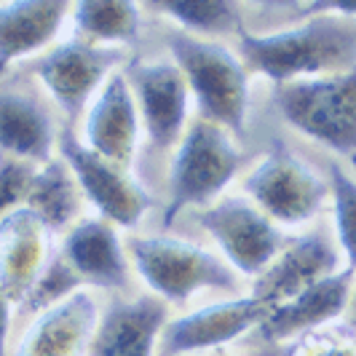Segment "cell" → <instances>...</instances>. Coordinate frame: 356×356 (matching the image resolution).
Here are the masks:
<instances>
[{
	"label": "cell",
	"mask_w": 356,
	"mask_h": 356,
	"mask_svg": "<svg viewBox=\"0 0 356 356\" xmlns=\"http://www.w3.org/2000/svg\"><path fill=\"white\" fill-rule=\"evenodd\" d=\"M51 228L30 207H19L0 220V289L22 305L51 263Z\"/></svg>",
	"instance_id": "9a60e30c"
},
{
	"label": "cell",
	"mask_w": 356,
	"mask_h": 356,
	"mask_svg": "<svg viewBox=\"0 0 356 356\" xmlns=\"http://www.w3.org/2000/svg\"><path fill=\"white\" fill-rule=\"evenodd\" d=\"M56 153L67 163L83 198L110 225L131 231L143 222L145 214L156 207V198L129 175V169L91 153L83 145V140L72 131L70 124L59 129Z\"/></svg>",
	"instance_id": "52a82bcc"
},
{
	"label": "cell",
	"mask_w": 356,
	"mask_h": 356,
	"mask_svg": "<svg viewBox=\"0 0 356 356\" xmlns=\"http://www.w3.org/2000/svg\"><path fill=\"white\" fill-rule=\"evenodd\" d=\"M282 118L356 169V70L276 86Z\"/></svg>",
	"instance_id": "277c9868"
},
{
	"label": "cell",
	"mask_w": 356,
	"mask_h": 356,
	"mask_svg": "<svg viewBox=\"0 0 356 356\" xmlns=\"http://www.w3.org/2000/svg\"><path fill=\"white\" fill-rule=\"evenodd\" d=\"M198 225L212 236L222 260L241 276L257 279L284 250L279 225L247 198H222L198 212Z\"/></svg>",
	"instance_id": "ba28073f"
},
{
	"label": "cell",
	"mask_w": 356,
	"mask_h": 356,
	"mask_svg": "<svg viewBox=\"0 0 356 356\" xmlns=\"http://www.w3.org/2000/svg\"><path fill=\"white\" fill-rule=\"evenodd\" d=\"M72 24L78 38L121 49L140 40L143 11L131 0H81L72 6Z\"/></svg>",
	"instance_id": "7402d4cb"
},
{
	"label": "cell",
	"mask_w": 356,
	"mask_h": 356,
	"mask_svg": "<svg viewBox=\"0 0 356 356\" xmlns=\"http://www.w3.org/2000/svg\"><path fill=\"white\" fill-rule=\"evenodd\" d=\"M145 8L169 17L177 24V30H185L196 38L241 30L238 11L228 0H156Z\"/></svg>",
	"instance_id": "603a6c76"
},
{
	"label": "cell",
	"mask_w": 356,
	"mask_h": 356,
	"mask_svg": "<svg viewBox=\"0 0 356 356\" xmlns=\"http://www.w3.org/2000/svg\"><path fill=\"white\" fill-rule=\"evenodd\" d=\"M143 137V118L126 72H113L94 97L83 121V145L99 159L129 169Z\"/></svg>",
	"instance_id": "4fadbf2b"
},
{
	"label": "cell",
	"mask_w": 356,
	"mask_h": 356,
	"mask_svg": "<svg viewBox=\"0 0 356 356\" xmlns=\"http://www.w3.org/2000/svg\"><path fill=\"white\" fill-rule=\"evenodd\" d=\"M59 254L81 276L83 284L118 289L129 282V252L118 236V228L102 217H81L65 233Z\"/></svg>",
	"instance_id": "ac0fdd59"
},
{
	"label": "cell",
	"mask_w": 356,
	"mask_h": 356,
	"mask_svg": "<svg viewBox=\"0 0 356 356\" xmlns=\"http://www.w3.org/2000/svg\"><path fill=\"white\" fill-rule=\"evenodd\" d=\"M81 201L83 193L67 163L62 159H54L35 169L24 207H30L56 236V233H67L81 220Z\"/></svg>",
	"instance_id": "44dd1931"
},
{
	"label": "cell",
	"mask_w": 356,
	"mask_h": 356,
	"mask_svg": "<svg viewBox=\"0 0 356 356\" xmlns=\"http://www.w3.org/2000/svg\"><path fill=\"white\" fill-rule=\"evenodd\" d=\"M214 356H233V354H225V351H214Z\"/></svg>",
	"instance_id": "f546056e"
},
{
	"label": "cell",
	"mask_w": 356,
	"mask_h": 356,
	"mask_svg": "<svg viewBox=\"0 0 356 356\" xmlns=\"http://www.w3.org/2000/svg\"><path fill=\"white\" fill-rule=\"evenodd\" d=\"M33 177H35L33 163L0 156V220L27 204Z\"/></svg>",
	"instance_id": "4316f807"
},
{
	"label": "cell",
	"mask_w": 356,
	"mask_h": 356,
	"mask_svg": "<svg viewBox=\"0 0 356 356\" xmlns=\"http://www.w3.org/2000/svg\"><path fill=\"white\" fill-rule=\"evenodd\" d=\"M166 49L196 99L201 118L244 137L252 99L244 59L217 40L196 38L177 27L166 33Z\"/></svg>",
	"instance_id": "7a4b0ae2"
},
{
	"label": "cell",
	"mask_w": 356,
	"mask_h": 356,
	"mask_svg": "<svg viewBox=\"0 0 356 356\" xmlns=\"http://www.w3.org/2000/svg\"><path fill=\"white\" fill-rule=\"evenodd\" d=\"M244 193L273 222L308 225L330 204V179L298 153L276 145L247 175Z\"/></svg>",
	"instance_id": "8992f818"
},
{
	"label": "cell",
	"mask_w": 356,
	"mask_h": 356,
	"mask_svg": "<svg viewBox=\"0 0 356 356\" xmlns=\"http://www.w3.org/2000/svg\"><path fill=\"white\" fill-rule=\"evenodd\" d=\"M78 289H86V284L67 266V260L62 254H56L51 263H49V268L43 270V276L38 279V284L33 286V292L27 295V300L22 303V308L40 314V311H46L51 305L62 303L65 298H70L72 292H78Z\"/></svg>",
	"instance_id": "d4e9b609"
},
{
	"label": "cell",
	"mask_w": 356,
	"mask_h": 356,
	"mask_svg": "<svg viewBox=\"0 0 356 356\" xmlns=\"http://www.w3.org/2000/svg\"><path fill=\"white\" fill-rule=\"evenodd\" d=\"M343 268L346 263L335 236L321 228L300 233L298 238L286 241L284 250L266 268V273L254 279L250 295L268 308H276Z\"/></svg>",
	"instance_id": "7c38bea8"
},
{
	"label": "cell",
	"mask_w": 356,
	"mask_h": 356,
	"mask_svg": "<svg viewBox=\"0 0 356 356\" xmlns=\"http://www.w3.org/2000/svg\"><path fill=\"white\" fill-rule=\"evenodd\" d=\"M56 137L59 129L35 97L0 91V156L43 166L54 161Z\"/></svg>",
	"instance_id": "ffe728a7"
},
{
	"label": "cell",
	"mask_w": 356,
	"mask_h": 356,
	"mask_svg": "<svg viewBox=\"0 0 356 356\" xmlns=\"http://www.w3.org/2000/svg\"><path fill=\"white\" fill-rule=\"evenodd\" d=\"M348 324L356 327V286H354V300H351V308H348Z\"/></svg>",
	"instance_id": "f1b7e54d"
},
{
	"label": "cell",
	"mask_w": 356,
	"mask_h": 356,
	"mask_svg": "<svg viewBox=\"0 0 356 356\" xmlns=\"http://www.w3.org/2000/svg\"><path fill=\"white\" fill-rule=\"evenodd\" d=\"M238 35L244 65L276 86L356 70V19L316 11L273 33Z\"/></svg>",
	"instance_id": "6da1fadb"
},
{
	"label": "cell",
	"mask_w": 356,
	"mask_h": 356,
	"mask_svg": "<svg viewBox=\"0 0 356 356\" xmlns=\"http://www.w3.org/2000/svg\"><path fill=\"white\" fill-rule=\"evenodd\" d=\"M169 324V305L156 295L115 300L99 314L89 356H153Z\"/></svg>",
	"instance_id": "e0dca14e"
},
{
	"label": "cell",
	"mask_w": 356,
	"mask_h": 356,
	"mask_svg": "<svg viewBox=\"0 0 356 356\" xmlns=\"http://www.w3.org/2000/svg\"><path fill=\"white\" fill-rule=\"evenodd\" d=\"M126 81L143 118V129L156 150L177 147L188 131L191 89L175 62H129Z\"/></svg>",
	"instance_id": "30bf717a"
},
{
	"label": "cell",
	"mask_w": 356,
	"mask_h": 356,
	"mask_svg": "<svg viewBox=\"0 0 356 356\" xmlns=\"http://www.w3.org/2000/svg\"><path fill=\"white\" fill-rule=\"evenodd\" d=\"M268 314L270 308L252 295L204 305L177 319H169L161 335V348L166 356L220 351L222 346L257 330Z\"/></svg>",
	"instance_id": "8fae6325"
},
{
	"label": "cell",
	"mask_w": 356,
	"mask_h": 356,
	"mask_svg": "<svg viewBox=\"0 0 356 356\" xmlns=\"http://www.w3.org/2000/svg\"><path fill=\"white\" fill-rule=\"evenodd\" d=\"M126 252L150 295L166 305L188 303L204 289L238 284V273L220 254L177 236H137L126 241Z\"/></svg>",
	"instance_id": "3957f363"
},
{
	"label": "cell",
	"mask_w": 356,
	"mask_h": 356,
	"mask_svg": "<svg viewBox=\"0 0 356 356\" xmlns=\"http://www.w3.org/2000/svg\"><path fill=\"white\" fill-rule=\"evenodd\" d=\"M241 169V150L222 126L198 118L175 147L169 166V204L163 222L172 225L191 207H212Z\"/></svg>",
	"instance_id": "5b68a950"
},
{
	"label": "cell",
	"mask_w": 356,
	"mask_h": 356,
	"mask_svg": "<svg viewBox=\"0 0 356 356\" xmlns=\"http://www.w3.org/2000/svg\"><path fill=\"white\" fill-rule=\"evenodd\" d=\"M11 314L14 303L8 300V295L0 289V356H8V335H11Z\"/></svg>",
	"instance_id": "83f0119b"
},
{
	"label": "cell",
	"mask_w": 356,
	"mask_h": 356,
	"mask_svg": "<svg viewBox=\"0 0 356 356\" xmlns=\"http://www.w3.org/2000/svg\"><path fill=\"white\" fill-rule=\"evenodd\" d=\"M97 324V298L89 289H78L62 303L35 314L11 356H89Z\"/></svg>",
	"instance_id": "2e32d148"
},
{
	"label": "cell",
	"mask_w": 356,
	"mask_h": 356,
	"mask_svg": "<svg viewBox=\"0 0 356 356\" xmlns=\"http://www.w3.org/2000/svg\"><path fill=\"white\" fill-rule=\"evenodd\" d=\"M284 356H356V327L332 324L292 340Z\"/></svg>",
	"instance_id": "484cf974"
},
{
	"label": "cell",
	"mask_w": 356,
	"mask_h": 356,
	"mask_svg": "<svg viewBox=\"0 0 356 356\" xmlns=\"http://www.w3.org/2000/svg\"><path fill=\"white\" fill-rule=\"evenodd\" d=\"M121 62V49H107L83 38H70L65 43L51 46L40 56L35 75L59 110L75 121L83 113V107L94 102L107 78L118 72L115 67Z\"/></svg>",
	"instance_id": "9c48e42d"
},
{
	"label": "cell",
	"mask_w": 356,
	"mask_h": 356,
	"mask_svg": "<svg viewBox=\"0 0 356 356\" xmlns=\"http://www.w3.org/2000/svg\"><path fill=\"white\" fill-rule=\"evenodd\" d=\"M354 286L356 270L343 268L338 273L321 279L319 284L308 286L298 298L270 308V314L257 327V335L266 343H286L338 324L351 308Z\"/></svg>",
	"instance_id": "5bb4252c"
},
{
	"label": "cell",
	"mask_w": 356,
	"mask_h": 356,
	"mask_svg": "<svg viewBox=\"0 0 356 356\" xmlns=\"http://www.w3.org/2000/svg\"><path fill=\"white\" fill-rule=\"evenodd\" d=\"M327 179H330L335 241L346 268L356 270V177L338 159H332L327 163Z\"/></svg>",
	"instance_id": "cb8c5ba5"
},
{
	"label": "cell",
	"mask_w": 356,
	"mask_h": 356,
	"mask_svg": "<svg viewBox=\"0 0 356 356\" xmlns=\"http://www.w3.org/2000/svg\"><path fill=\"white\" fill-rule=\"evenodd\" d=\"M70 6L62 0H14L0 3V75L19 59L49 49Z\"/></svg>",
	"instance_id": "d6986e66"
}]
</instances>
